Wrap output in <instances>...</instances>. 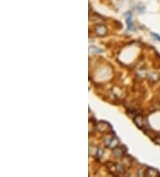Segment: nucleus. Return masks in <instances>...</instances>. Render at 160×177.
Masks as SVG:
<instances>
[{
	"mask_svg": "<svg viewBox=\"0 0 160 177\" xmlns=\"http://www.w3.org/2000/svg\"><path fill=\"white\" fill-rule=\"evenodd\" d=\"M89 50H90V52H93L94 54L95 53H102L103 52L102 49H101V48L95 47V46H91L90 48H89Z\"/></svg>",
	"mask_w": 160,
	"mask_h": 177,
	"instance_id": "9",
	"label": "nucleus"
},
{
	"mask_svg": "<svg viewBox=\"0 0 160 177\" xmlns=\"http://www.w3.org/2000/svg\"><path fill=\"white\" fill-rule=\"evenodd\" d=\"M160 175V173L156 170L155 168H148L146 169V171H144V176H148V177H150V176H158Z\"/></svg>",
	"mask_w": 160,
	"mask_h": 177,
	"instance_id": "5",
	"label": "nucleus"
},
{
	"mask_svg": "<svg viewBox=\"0 0 160 177\" xmlns=\"http://www.w3.org/2000/svg\"><path fill=\"white\" fill-rule=\"evenodd\" d=\"M124 154H125V151L122 148L117 147V148L113 149V155L116 157H121L124 156Z\"/></svg>",
	"mask_w": 160,
	"mask_h": 177,
	"instance_id": "7",
	"label": "nucleus"
},
{
	"mask_svg": "<svg viewBox=\"0 0 160 177\" xmlns=\"http://www.w3.org/2000/svg\"><path fill=\"white\" fill-rule=\"evenodd\" d=\"M126 23H127V29L129 30H134V27H133V21H132V18H131V15L129 17L126 18Z\"/></svg>",
	"mask_w": 160,
	"mask_h": 177,
	"instance_id": "8",
	"label": "nucleus"
},
{
	"mask_svg": "<svg viewBox=\"0 0 160 177\" xmlns=\"http://www.w3.org/2000/svg\"><path fill=\"white\" fill-rule=\"evenodd\" d=\"M154 141H155V143H157V145H159L160 146V137H157V138H155Z\"/></svg>",
	"mask_w": 160,
	"mask_h": 177,
	"instance_id": "12",
	"label": "nucleus"
},
{
	"mask_svg": "<svg viewBox=\"0 0 160 177\" xmlns=\"http://www.w3.org/2000/svg\"><path fill=\"white\" fill-rule=\"evenodd\" d=\"M96 127H97V129L100 132H104L109 129V124L105 122H100V123H98L97 125H96Z\"/></svg>",
	"mask_w": 160,
	"mask_h": 177,
	"instance_id": "6",
	"label": "nucleus"
},
{
	"mask_svg": "<svg viewBox=\"0 0 160 177\" xmlns=\"http://www.w3.org/2000/svg\"><path fill=\"white\" fill-rule=\"evenodd\" d=\"M102 153H103L102 149H98V152H97V154H96V156H97V157L100 158L101 157H102Z\"/></svg>",
	"mask_w": 160,
	"mask_h": 177,
	"instance_id": "11",
	"label": "nucleus"
},
{
	"mask_svg": "<svg viewBox=\"0 0 160 177\" xmlns=\"http://www.w3.org/2000/svg\"><path fill=\"white\" fill-rule=\"evenodd\" d=\"M119 144V140L117 138L116 136H110L105 140V145L109 149H115L118 146Z\"/></svg>",
	"mask_w": 160,
	"mask_h": 177,
	"instance_id": "1",
	"label": "nucleus"
},
{
	"mask_svg": "<svg viewBox=\"0 0 160 177\" xmlns=\"http://www.w3.org/2000/svg\"><path fill=\"white\" fill-rule=\"evenodd\" d=\"M94 30H95V33L100 37L105 36L107 34V31H108L106 26L103 25V24H98V25H96L94 28Z\"/></svg>",
	"mask_w": 160,
	"mask_h": 177,
	"instance_id": "2",
	"label": "nucleus"
},
{
	"mask_svg": "<svg viewBox=\"0 0 160 177\" xmlns=\"http://www.w3.org/2000/svg\"><path fill=\"white\" fill-rule=\"evenodd\" d=\"M133 122H134V124L136 125H137L141 129L145 127V118H144L141 115H137V116H136L134 117V119H133Z\"/></svg>",
	"mask_w": 160,
	"mask_h": 177,
	"instance_id": "3",
	"label": "nucleus"
},
{
	"mask_svg": "<svg viewBox=\"0 0 160 177\" xmlns=\"http://www.w3.org/2000/svg\"><path fill=\"white\" fill-rule=\"evenodd\" d=\"M151 35L154 37V39H156L157 41H159L160 42V36L158 35V34H157V33H155V32H152L151 33Z\"/></svg>",
	"mask_w": 160,
	"mask_h": 177,
	"instance_id": "10",
	"label": "nucleus"
},
{
	"mask_svg": "<svg viewBox=\"0 0 160 177\" xmlns=\"http://www.w3.org/2000/svg\"><path fill=\"white\" fill-rule=\"evenodd\" d=\"M111 169H113V171L117 174H125V169L122 166H120L119 164H112ZM110 169V170H111Z\"/></svg>",
	"mask_w": 160,
	"mask_h": 177,
	"instance_id": "4",
	"label": "nucleus"
}]
</instances>
